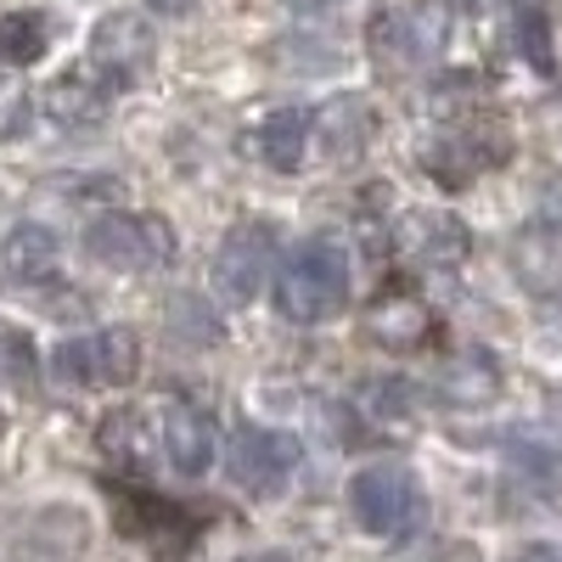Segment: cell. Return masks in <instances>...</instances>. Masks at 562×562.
Returning <instances> with one entry per match:
<instances>
[{"label": "cell", "mask_w": 562, "mask_h": 562, "mask_svg": "<svg viewBox=\"0 0 562 562\" xmlns=\"http://www.w3.org/2000/svg\"><path fill=\"white\" fill-rule=\"evenodd\" d=\"M310 135H315V113L281 108V113L259 119V124L243 135V153L259 158V164L276 169V175H299V169H304V153H310Z\"/></svg>", "instance_id": "cell-10"}, {"label": "cell", "mask_w": 562, "mask_h": 562, "mask_svg": "<svg viewBox=\"0 0 562 562\" xmlns=\"http://www.w3.org/2000/svg\"><path fill=\"white\" fill-rule=\"evenodd\" d=\"M450 40V12L445 0H411L371 23V57L383 68H422L445 52Z\"/></svg>", "instance_id": "cell-6"}, {"label": "cell", "mask_w": 562, "mask_h": 562, "mask_svg": "<svg viewBox=\"0 0 562 562\" xmlns=\"http://www.w3.org/2000/svg\"><path fill=\"white\" fill-rule=\"evenodd\" d=\"M158 445L180 473H203L214 461V416L192 400H169L158 416Z\"/></svg>", "instance_id": "cell-11"}, {"label": "cell", "mask_w": 562, "mask_h": 562, "mask_svg": "<svg viewBox=\"0 0 562 562\" xmlns=\"http://www.w3.org/2000/svg\"><path fill=\"white\" fill-rule=\"evenodd\" d=\"M63 265V243H57V231L52 225H40V220H23L7 231V243H0V270H7L12 281H52Z\"/></svg>", "instance_id": "cell-13"}, {"label": "cell", "mask_w": 562, "mask_h": 562, "mask_svg": "<svg viewBox=\"0 0 562 562\" xmlns=\"http://www.w3.org/2000/svg\"><path fill=\"white\" fill-rule=\"evenodd\" d=\"M512 562H551L546 551H529V557H512Z\"/></svg>", "instance_id": "cell-23"}, {"label": "cell", "mask_w": 562, "mask_h": 562, "mask_svg": "<svg viewBox=\"0 0 562 562\" xmlns=\"http://www.w3.org/2000/svg\"><path fill=\"white\" fill-rule=\"evenodd\" d=\"M140 371V338L130 326H102V333L63 338L52 355V378L63 389H124Z\"/></svg>", "instance_id": "cell-4"}, {"label": "cell", "mask_w": 562, "mask_h": 562, "mask_svg": "<svg viewBox=\"0 0 562 562\" xmlns=\"http://www.w3.org/2000/svg\"><path fill=\"white\" fill-rule=\"evenodd\" d=\"M0 434H7V416H0Z\"/></svg>", "instance_id": "cell-24"}, {"label": "cell", "mask_w": 562, "mask_h": 562, "mask_svg": "<svg viewBox=\"0 0 562 562\" xmlns=\"http://www.w3.org/2000/svg\"><path fill=\"white\" fill-rule=\"evenodd\" d=\"M40 108L57 130H97L102 113H108V85L90 68H68V74H57L52 85H45Z\"/></svg>", "instance_id": "cell-12"}, {"label": "cell", "mask_w": 562, "mask_h": 562, "mask_svg": "<svg viewBox=\"0 0 562 562\" xmlns=\"http://www.w3.org/2000/svg\"><path fill=\"white\" fill-rule=\"evenodd\" d=\"M153 57H158L153 23L140 12H108L97 29H90V63L85 68L108 90H124V85H140L153 74Z\"/></svg>", "instance_id": "cell-7"}, {"label": "cell", "mask_w": 562, "mask_h": 562, "mask_svg": "<svg viewBox=\"0 0 562 562\" xmlns=\"http://www.w3.org/2000/svg\"><path fill=\"white\" fill-rule=\"evenodd\" d=\"M394 248L422 270H456L467 248H473V237H467V225L450 209H405L394 220Z\"/></svg>", "instance_id": "cell-9"}, {"label": "cell", "mask_w": 562, "mask_h": 562, "mask_svg": "<svg viewBox=\"0 0 562 562\" xmlns=\"http://www.w3.org/2000/svg\"><path fill=\"white\" fill-rule=\"evenodd\" d=\"M52 45V23L40 12H7L0 18V68H34Z\"/></svg>", "instance_id": "cell-18"}, {"label": "cell", "mask_w": 562, "mask_h": 562, "mask_svg": "<svg viewBox=\"0 0 562 562\" xmlns=\"http://www.w3.org/2000/svg\"><path fill=\"white\" fill-rule=\"evenodd\" d=\"M276 254H281V237H276V225L270 220H243V225H231L214 259H209V288L214 299H225L231 310H243L265 293V281L276 270Z\"/></svg>", "instance_id": "cell-3"}, {"label": "cell", "mask_w": 562, "mask_h": 562, "mask_svg": "<svg viewBox=\"0 0 562 562\" xmlns=\"http://www.w3.org/2000/svg\"><path fill=\"white\" fill-rule=\"evenodd\" d=\"M366 326H371V338H383L389 349H422L434 338V310L411 293H383L371 304Z\"/></svg>", "instance_id": "cell-14"}, {"label": "cell", "mask_w": 562, "mask_h": 562, "mask_svg": "<svg viewBox=\"0 0 562 562\" xmlns=\"http://www.w3.org/2000/svg\"><path fill=\"white\" fill-rule=\"evenodd\" d=\"M349 506L366 535L378 540H400L422 524V484L411 467H366L349 484Z\"/></svg>", "instance_id": "cell-5"}, {"label": "cell", "mask_w": 562, "mask_h": 562, "mask_svg": "<svg viewBox=\"0 0 562 562\" xmlns=\"http://www.w3.org/2000/svg\"><path fill=\"white\" fill-rule=\"evenodd\" d=\"M304 445L281 428H243L231 439V479H237L248 495H276L288 490V479L299 473Z\"/></svg>", "instance_id": "cell-8"}, {"label": "cell", "mask_w": 562, "mask_h": 562, "mask_svg": "<svg viewBox=\"0 0 562 562\" xmlns=\"http://www.w3.org/2000/svg\"><path fill=\"white\" fill-rule=\"evenodd\" d=\"M175 248H180V237L164 214H102L85 231V254L108 270H119V276L164 270L175 259Z\"/></svg>", "instance_id": "cell-2"}, {"label": "cell", "mask_w": 562, "mask_h": 562, "mask_svg": "<svg viewBox=\"0 0 562 562\" xmlns=\"http://www.w3.org/2000/svg\"><path fill=\"white\" fill-rule=\"evenodd\" d=\"M524 45H529V57H535L540 68H551V40H546L540 12H529V18H524Z\"/></svg>", "instance_id": "cell-20"}, {"label": "cell", "mask_w": 562, "mask_h": 562, "mask_svg": "<svg viewBox=\"0 0 562 562\" xmlns=\"http://www.w3.org/2000/svg\"><path fill=\"white\" fill-rule=\"evenodd\" d=\"M147 7H153V12H164V18H180V12H192L198 0H147Z\"/></svg>", "instance_id": "cell-21"}, {"label": "cell", "mask_w": 562, "mask_h": 562, "mask_svg": "<svg viewBox=\"0 0 562 562\" xmlns=\"http://www.w3.org/2000/svg\"><path fill=\"white\" fill-rule=\"evenodd\" d=\"M551 214L562 220V186H557V192H551Z\"/></svg>", "instance_id": "cell-22"}, {"label": "cell", "mask_w": 562, "mask_h": 562, "mask_svg": "<svg viewBox=\"0 0 562 562\" xmlns=\"http://www.w3.org/2000/svg\"><path fill=\"white\" fill-rule=\"evenodd\" d=\"M434 389H439V400H450V405H484V400L501 389V371H495L490 355H456L439 378H434Z\"/></svg>", "instance_id": "cell-17"}, {"label": "cell", "mask_w": 562, "mask_h": 562, "mask_svg": "<svg viewBox=\"0 0 562 562\" xmlns=\"http://www.w3.org/2000/svg\"><path fill=\"white\" fill-rule=\"evenodd\" d=\"M29 371H34V344L23 326L12 321H0V383H29Z\"/></svg>", "instance_id": "cell-19"}, {"label": "cell", "mask_w": 562, "mask_h": 562, "mask_svg": "<svg viewBox=\"0 0 562 562\" xmlns=\"http://www.w3.org/2000/svg\"><path fill=\"white\" fill-rule=\"evenodd\" d=\"M506 461L540 490H562V439L540 434V428H512L506 439Z\"/></svg>", "instance_id": "cell-16"}, {"label": "cell", "mask_w": 562, "mask_h": 562, "mask_svg": "<svg viewBox=\"0 0 562 562\" xmlns=\"http://www.w3.org/2000/svg\"><path fill=\"white\" fill-rule=\"evenodd\" d=\"M349 248L338 237H310L276 265V310L293 326H321L349 304Z\"/></svg>", "instance_id": "cell-1"}, {"label": "cell", "mask_w": 562, "mask_h": 562, "mask_svg": "<svg viewBox=\"0 0 562 562\" xmlns=\"http://www.w3.org/2000/svg\"><path fill=\"white\" fill-rule=\"evenodd\" d=\"M315 135H321L326 158L360 153L366 135H371V108H366V97H333V102L315 113Z\"/></svg>", "instance_id": "cell-15"}]
</instances>
